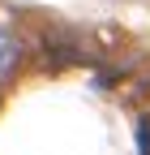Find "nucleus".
<instances>
[]
</instances>
